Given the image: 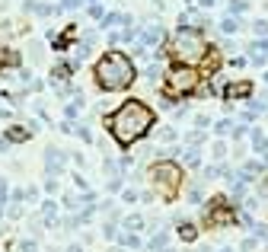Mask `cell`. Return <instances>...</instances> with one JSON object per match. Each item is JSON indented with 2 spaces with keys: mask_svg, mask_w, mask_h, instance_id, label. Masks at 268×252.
<instances>
[{
  "mask_svg": "<svg viewBox=\"0 0 268 252\" xmlns=\"http://www.w3.org/2000/svg\"><path fill=\"white\" fill-rule=\"evenodd\" d=\"M166 243H169V233L166 230H157L153 239H150V249H166Z\"/></svg>",
  "mask_w": 268,
  "mask_h": 252,
  "instance_id": "obj_15",
  "label": "cell"
},
{
  "mask_svg": "<svg viewBox=\"0 0 268 252\" xmlns=\"http://www.w3.org/2000/svg\"><path fill=\"white\" fill-rule=\"evenodd\" d=\"M185 141H189V147H198L201 141H205V131H189V134H185Z\"/></svg>",
  "mask_w": 268,
  "mask_h": 252,
  "instance_id": "obj_21",
  "label": "cell"
},
{
  "mask_svg": "<svg viewBox=\"0 0 268 252\" xmlns=\"http://www.w3.org/2000/svg\"><path fill=\"white\" fill-rule=\"evenodd\" d=\"M86 0H61V3H58V7L61 10H77V7H83Z\"/></svg>",
  "mask_w": 268,
  "mask_h": 252,
  "instance_id": "obj_23",
  "label": "cell"
},
{
  "mask_svg": "<svg viewBox=\"0 0 268 252\" xmlns=\"http://www.w3.org/2000/svg\"><path fill=\"white\" fill-rule=\"evenodd\" d=\"M90 16H93V19H102L106 13H102V7H99V3H93V7H90Z\"/></svg>",
  "mask_w": 268,
  "mask_h": 252,
  "instance_id": "obj_30",
  "label": "cell"
},
{
  "mask_svg": "<svg viewBox=\"0 0 268 252\" xmlns=\"http://www.w3.org/2000/svg\"><path fill=\"white\" fill-rule=\"evenodd\" d=\"M252 32H255V38H268V19H255Z\"/></svg>",
  "mask_w": 268,
  "mask_h": 252,
  "instance_id": "obj_20",
  "label": "cell"
},
{
  "mask_svg": "<svg viewBox=\"0 0 268 252\" xmlns=\"http://www.w3.org/2000/svg\"><path fill=\"white\" fill-rule=\"evenodd\" d=\"M265 83H268V70H265Z\"/></svg>",
  "mask_w": 268,
  "mask_h": 252,
  "instance_id": "obj_31",
  "label": "cell"
},
{
  "mask_svg": "<svg viewBox=\"0 0 268 252\" xmlns=\"http://www.w3.org/2000/svg\"><path fill=\"white\" fill-rule=\"evenodd\" d=\"M169 58L176 64H182V67H198V64H205V58H207L205 35L195 32V29H179L176 35H173V42H169Z\"/></svg>",
  "mask_w": 268,
  "mask_h": 252,
  "instance_id": "obj_3",
  "label": "cell"
},
{
  "mask_svg": "<svg viewBox=\"0 0 268 252\" xmlns=\"http://www.w3.org/2000/svg\"><path fill=\"white\" fill-rule=\"evenodd\" d=\"M217 26H221V32H223V35H236V32L239 29H243V19H239V16H223V19H221V23H217Z\"/></svg>",
  "mask_w": 268,
  "mask_h": 252,
  "instance_id": "obj_10",
  "label": "cell"
},
{
  "mask_svg": "<svg viewBox=\"0 0 268 252\" xmlns=\"http://www.w3.org/2000/svg\"><path fill=\"white\" fill-rule=\"evenodd\" d=\"M160 141L173 144V141H176V131H173V128H163V131H160Z\"/></svg>",
  "mask_w": 268,
  "mask_h": 252,
  "instance_id": "obj_26",
  "label": "cell"
},
{
  "mask_svg": "<svg viewBox=\"0 0 268 252\" xmlns=\"http://www.w3.org/2000/svg\"><path fill=\"white\" fill-rule=\"evenodd\" d=\"M109 252H122V249H109Z\"/></svg>",
  "mask_w": 268,
  "mask_h": 252,
  "instance_id": "obj_32",
  "label": "cell"
},
{
  "mask_svg": "<svg viewBox=\"0 0 268 252\" xmlns=\"http://www.w3.org/2000/svg\"><path fill=\"white\" fill-rule=\"evenodd\" d=\"M0 64H10V67H16V64H19V54H13L10 48H0Z\"/></svg>",
  "mask_w": 268,
  "mask_h": 252,
  "instance_id": "obj_19",
  "label": "cell"
},
{
  "mask_svg": "<svg viewBox=\"0 0 268 252\" xmlns=\"http://www.w3.org/2000/svg\"><path fill=\"white\" fill-rule=\"evenodd\" d=\"M93 77H96V86L99 90L122 93L138 80V67H134V61L125 51H106L99 61L93 64Z\"/></svg>",
  "mask_w": 268,
  "mask_h": 252,
  "instance_id": "obj_2",
  "label": "cell"
},
{
  "mask_svg": "<svg viewBox=\"0 0 268 252\" xmlns=\"http://www.w3.org/2000/svg\"><path fill=\"white\" fill-rule=\"evenodd\" d=\"M157 77H160V61H150L147 70H144V80L147 83H157Z\"/></svg>",
  "mask_w": 268,
  "mask_h": 252,
  "instance_id": "obj_16",
  "label": "cell"
},
{
  "mask_svg": "<svg viewBox=\"0 0 268 252\" xmlns=\"http://www.w3.org/2000/svg\"><path fill=\"white\" fill-rule=\"evenodd\" d=\"M182 179H185L182 166L173 163V160H160V163L150 166V185H153V191H157V198H163V201L176 198L179 189H182Z\"/></svg>",
  "mask_w": 268,
  "mask_h": 252,
  "instance_id": "obj_4",
  "label": "cell"
},
{
  "mask_svg": "<svg viewBox=\"0 0 268 252\" xmlns=\"http://www.w3.org/2000/svg\"><path fill=\"white\" fill-rule=\"evenodd\" d=\"M249 96H252V83H249V80H236V83H230L227 90H223V99H227V102L249 99Z\"/></svg>",
  "mask_w": 268,
  "mask_h": 252,
  "instance_id": "obj_6",
  "label": "cell"
},
{
  "mask_svg": "<svg viewBox=\"0 0 268 252\" xmlns=\"http://www.w3.org/2000/svg\"><path fill=\"white\" fill-rule=\"evenodd\" d=\"M195 236H198V227H195L191 220H182V223H179V239H185V243H191Z\"/></svg>",
  "mask_w": 268,
  "mask_h": 252,
  "instance_id": "obj_11",
  "label": "cell"
},
{
  "mask_svg": "<svg viewBox=\"0 0 268 252\" xmlns=\"http://www.w3.org/2000/svg\"><path fill=\"white\" fill-rule=\"evenodd\" d=\"M7 195H10V189H7V179H0V205H7Z\"/></svg>",
  "mask_w": 268,
  "mask_h": 252,
  "instance_id": "obj_28",
  "label": "cell"
},
{
  "mask_svg": "<svg viewBox=\"0 0 268 252\" xmlns=\"http://www.w3.org/2000/svg\"><path fill=\"white\" fill-rule=\"evenodd\" d=\"M214 134H217V138H223V134H233V122H230V118H221V122L214 125Z\"/></svg>",
  "mask_w": 268,
  "mask_h": 252,
  "instance_id": "obj_18",
  "label": "cell"
},
{
  "mask_svg": "<svg viewBox=\"0 0 268 252\" xmlns=\"http://www.w3.org/2000/svg\"><path fill=\"white\" fill-rule=\"evenodd\" d=\"M246 7H249L246 0H230V3H227V13H230V16H243Z\"/></svg>",
  "mask_w": 268,
  "mask_h": 252,
  "instance_id": "obj_17",
  "label": "cell"
},
{
  "mask_svg": "<svg viewBox=\"0 0 268 252\" xmlns=\"http://www.w3.org/2000/svg\"><path fill=\"white\" fill-rule=\"evenodd\" d=\"M211 157H214V160L221 163L223 157H227V144H223V141H217V144H214V150H211Z\"/></svg>",
  "mask_w": 268,
  "mask_h": 252,
  "instance_id": "obj_22",
  "label": "cell"
},
{
  "mask_svg": "<svg viewBox=\"0 0 268 252\" xmlns=\"http://www.w3.org/2000/svg\"><path fill=\"white\" fill-rule=\"evenodd\" d=\"M189 201H191V205H201V189H198V185H191V189H189Z\"/></svg>",
  "mask_w": 268,
  "mask_h": 252,
  "instance_id": "obj_24",
  "label": "cell"
},
{
  "mask_svg": "<svg viewBox=\"0 0 268 252\" xmlns=\"http://www.w3.org/2000/svg\"><path fill=\"white\" fill-rule=\"evenodd\" d=\"M179 153H182L185 166H201V150L198 147H189V150H179Z\"/></svg>",
  "mask_w": 268,
  "mask_h": 252,
  "instance_id": "obj_12",
  "label": "cell"
},
{
  "mask_svg": "<svg viewBox=\"0 0 268 252\" xmlns=\"http://www.w3.org/2000/svg\"><path fill=\"white\" fill-rule=\"evenodd\" d=\"M32 138V128H23V125H13V128H7V134H3V141L7 144H23V141Z\"/></svg>",
  "mask_w": 268,
  "mask_h": 252,
  "instance_id": "obj_9",
  "label": "cell"
},
{
  "mask_svg": "<svg viewBox=\"0 0 268 252\" xmlns=\"http://www.w3.org/2000/svg\"><path fill=\"white\" fill-rule=\"evenodd\" d=\"M122 227L131 230V233H138V230H144V217H141V214H128V217L122 220Z\"/></svg>",
  "mask_w": 268,
  "mask_h": 252,
  "instance_id": "obj_14",
  "label": "cell"
},
{
  "mask_svg": "<svg viewBox=\"0 0 268 252\" xmlns=\"http://www.w3.org/2000/svg\"><path fill=\"white\" fill-rule=\"evenodd\" d=\"M45 166H48V173H61L64 166H67V157H64V150H45Z\"/></svg>",
  "mask_w": 268,
  "mask_h": 252,
  "instance_id": "obj_8",
  "label": "cell"
},
{
  "mask_svg": "<svg viewBox=\"0 0 268 252\" xmlns=\"http://www.w3.org/2000/svg\"><path fill=\"white\" fill-rule=\"evenodd\" d=\"M122 201L134 205V201H138V191H134V189H125V191H122Z\"/></svg>",
  "mask_w": 268,
  "mask_h": 252,
  "instance_id": "obj_27",
  "label": "cell"
},
{
  "mask_svg": "<svg viewBox=\"0 0 268 252\" xmlns=\"http://www.w3.org/2000/svg\"><path fill=\"white\" fill-rule=\"evenodd\" d=\"M19 249H23V252H35L38 246H35V239H23V243H19Z\"/></svg>",
  "mask_w": 268,
  "mask_h": 252,
  "instance_id": "obj_29",
  "label": "cell"
},
{
  "mask_svg": "<svg viewBox=\"0 0 268 252\" xmlns=\"http://www.w3.org/2000/svg\"><path fill=\"white\" fill-rule=\"evenodd\" d=\"M163 42V26L157 23V26H144L141 29V35H138V45H144V48H153V45H160Z\"/></svg>",
  "mask_w": 268,
  "mask_h": 252,
  "instance_id": "obj_7",
  "label": "cell"
},
{
  "mask_svg": "<svg viewBox=\"0 0 268 252\" xmlns=\"http://www.w3.org/2000/svg\"><path fill=\"white\" fill-rule=\"evenodd\" d=\"M153 122H157V112L144 99H125L115 112L106 115V131L112 134L115 144L131 147L150 134Z\"/></svg>",
  "mask_w": 268,
  "mask_h": 252,
  "instance_id": "obj_1",
  "label": "cell"
},
{
  "mask_svg": "<svg viewBox=\"0 0 268 252\" xmlns=\"http://www.w3.org/2000/svg\"><path fill=\"white\" fill-rule=\"evenodd\" d=\"M201 74L195 67H182L176 64L173 70H166V86H163V96H191L198 90Z\"/></svg>",
  "mask_w": 268,
  "mask_h": 252,
  "instance_id": "obj_5",
  "label": "cell"
},
{
  "mask_svg": "<svg viewBox=\"0 0 268 252\" xmlns=\"http://www.w3.org/2000/svg\"><path fill=\"white\" fill-rule=\"evenodd\" d=\"M207 125H211L207 115H195V128H198V131H207Z\"/></svg>",
  "mask_w": 268,
  "mask_h": 252,
  "instance_id": "obj_25",
  "label": "cell"
},
{
  "mask_svg": "<svg viewBox=\"0 0 268 252\" xmlns=\"http://www.w3.org/2000/svg\"><path fill=\"white\" fill-rule=\"evenodd\" d=\"M252 147H255V153H265L268 150V138H265V131H262V128H252Z\"/></svg>",
  "mask_w": 268,
  "mask_h": 252,
  "instance_id": "obj_13",
  "label": "cell"
}]
</instances>
